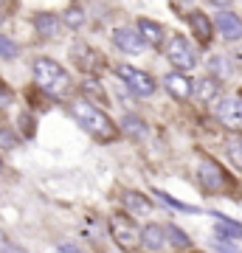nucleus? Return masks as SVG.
<instances>
[{
    "mask_svg": "<svg viewBox=\"0 0 242 253\" xmlns=\"http://www.w3.org/2000/svg\"><path fill=\"white\" fill-rule=\"evenodd\" d=\"M228 158L242 169V141H231V144H228Z\"/></svg>",
    "mask_w": 242,
    "mask_h": 253,
    "instance_id": "393cba45",
    "label": "nucleus"
},
{
    "mask_svg": "<svg viewBox=\"0 0 242 253\" xmlns=\"http://www.w3.org/2000/svg\"><path fill=\"white\" fill-rule=\"evenodd\" d=\"M155 197H161L169 208H178V211H194V208H189V206H183V203H178V200H172L169 194H163V191H155Z\"/></svg>",
    "mask_w": 242,
    "mask_h": 253,
    "instance_id": "a878e982",
    "label": "nucleus"
},
{
    "mask_svg": "<svg viewBox=\"0 0 242 253\" xmlns=\"http://www.w3.org/2000/svg\"><path fill=\"white\" fill-rule=\"evenodd\" d=\"M124 206L130 217H149L152 214V200H146L141 191H124Z\"/></svg>",
    "mask_w": 242,
    "mask_h": 253,
    "instance_id": "f8f14e48",
    "label": "nucleus"
},
{
    "mask_svg": "<svg viewBox=\"0 0 242 253\" xmlns=\"http://www.w3.org/2000/svg\"><path fill=\"white\" fill-rule=\"evenodd\" d=\"M85 20H88V14H85L79 6H73V9L65 11V26L68 28H82L85 26Z\"/></svg>",
    "mask_w": 242,
    "mask_h": 253,
    "instance_id": "4be33fe9",
    "label": "nucleus"
},
{
    "mask_svg": "<svg viewBox=\"0 0 242 253\" xmlns=\"http://www.w3.org/2000/svg\"><path fill=\"white\" fill-rule=\"evenodd\" d=\"M214 217H217V234L223 236V239H242L240 222H234V219L223 217V214H214Z\"/></svg>",
    "mask_w": 242,
    "mask_h": 253,
    "instance_id": "a211bd4d",
    "label": "nucleus"
},
{
    "mask_svg": "<svg viewBox=\"0 0 242 253\" xmlns=\"http://www.w3.org/2000/svg\"><path fill=\"white\" fill-rule=\"evenodd\" d=\"M82 87H85V99H88V93L90 96H96V99L99 101H107V93L101 90V84L96 79H93V76H88V79H85V84H82Z\"/></svg>",
    "mask_w": 242,
    "mask_h": 253,
    "instance_id": "5701e85b",
    "label": "nucleus"
},
{
    "mask_svg": "<svg viewBox=\"0 0 242 253\" xmlns=\"http://www.w3.org/2000/svg\"><path fill=\"white\" fill-rule=\"evenodd\" d=\"M166 59H169L178 71H192L197 68V51L186 37H172L166 42Z\"/></svg>",
    "mask_w": 242,
    "mask_h": 253,
    "instance_id": "20e7f679",
    "label": "nucleus"
},
{
    "mask_svg": "<svg viewBox=\"0 0 242 253\" xmlns=\"http://www.w3.org/2000/svg\"><path fill=\"white\" fill-rule=\"evenodd\" d=\"M110 236L121 251H135L141 245V231L130 214H113L110 217Z\"/></svg>",
    "mask_w": 242,
    "mask_h": 253,
    "instance_id": "7ed1b4c3",
    "label": "nucleus"
},
{
    "mask_svg": "<svg viewBox=\"0 0 242 253\" xmlns=\"http://www.w3.org/2000/svg\"><path fill=\"white\" fill-rule=\"evenodd\" d=\"M113 42H116V48L121 54H133V56H138L146 48V42L141 40V34L135 28H116L113 31Z\"/></svg>",
    "mask_w": 242,
    "mask_h": 253,
    "instance_id": "6e6552de",
    "label": "nucleus"
},
{
    "mask_svg": "<svg viewBox=\"0 0 242 253\" xmlns=\"http://www.w3.org/2000/svg\"><path fill=\"white\" fill-rule=\"evenodd\" d=\"M9 104H11V90H6L0 84V107H9Z\"/></svg>",
    "mask_w": 242,
    "mask_h": 253,
    "instance_id": "bb28decb",
    "label": "nucleus"
},
{
    "mask_svg": "<svg viewBox=\"0 0 242 253\" xmlns=\"http://www.w3.org/2000/svg\"><path fill=\"white\" fill-rule=\"evenodd\" d=\"M197 96H200V101H206V104L217 101V96H220V82H217L214 76L200 79V82H197Z\"/></svg>",
    "mask_w": 242,
    "mask_h": 253,
    "instance_id": "6ab92c4d",
    "label": "nucleus"
},
{
    "mask_svg": "<svg viewBox=\"0 0 242 253\" xmlns=\"http://www.w3.org/2000/svg\"><path fill=\"white\" fill-rule=\"evenodd\" d=\"M118 76H121L127 87H130L135 96H141V99H149V96L158 90V84H155L152 76H149V73H144V71H138V68H130V65H118Z\"/></svg>",
    "mask_w": 242,
    "mask_h": 253,
    "instance_id": "39448f33",
    "label": "nucleus"
},
{
    "mask_svg": "<svg viewBox=\"0 0 242 253\" xmlns=\"http://www.w3.org/2000/svg\"><path fill=\"white\" fill-rule=\"evenodd\" d=\"M6 253H26V248H20V245H9V251Z\"/></svg>",
    "mask_w": 242,
    "mask_h": 253,
    "instance_id": "c756f323",
    "label": "nucleus"
},
{
    "mask_svg": "<svg viewBox=\"0 0 242 253\" xmlns=\"http://www.w3.org/2000/svg\"><path fill=\"white\" fill-rule=\"evenodd\" d=\"M37 31L45 37V40H56L62 34V20L54 17V14H40L37 17Z\"/></svg>",
    "mask_w": 242,
    "mask_h": 253,
    "instance_id": "dca6fc26",
    "label": "nucleus"
},
{
    "mask_svg": "<svg viewBox=\"0 0 242 253\" xmlns=\"http://www.w3.org/2000/svg\"><path fill=\"white\" fill-rule=\"evenodd\" d=\"M208 71L214 73V79H228L231 76V68H228V59L225 56H211V62H208Z\"/></svg>",
    "mask_w": 242,
    "mask_h": 253,
    "instance_id": "412c9836",
    "label": "nucleus"
},
{
    "mask_svg": "<svg viewBox=\"0 0 242 253\" xmlns=\"http://www.w3.org/2000/svg\"><path fill=\"white\" fill-rule=\"evenodd\" d=\"M166 228H161V225H146L141 231V248L144 251H149V253H158V251H163L166 248Z\"/></svg>",
    "mask_w": 242,
    "mask_h": 253,
    "instance_id": "9d476101",
    "label": "nucleus"
},
{
    "mask_svg": "<svg viewBox=\"0 0 242 253\" xmlns=\"http://www.w3.org/2000/svg\"><path fill=\"white\" fill-rule=\"evenodd\" d=\"M214 116L220 118V124L228 126V129H242V99H237V96L220 99L217 107H214Z\"/></svg>",
    "mask_w": 242,
    "mask_h": 253,
    "instance_id": "0eeeda50",
    "label": "nucleus"
},
{
    "mask_svg": "<svg viewBox=\"0 0 242 253\" xmlns=\"http://www.w3.org/2000/svg\"><path fill=\"white\" fill-rule=\"evenodd\" d=\"M56 253H82V251L76 248V245H59V251Z\"/></svg>",
    "mask_w": 242,
    "mask_h": 253,
    "instance_id": "c85d7f7f",
    "label": "nucleus"
},
{
    "mask_svg": "<svg viewBox=\"0 0 242 253\" xmlns=\"http://www.w3.org/2000/svg\"><path fill=\"white\" fill-rule=\"evenodd\" d=\"M71 59L76 68H82V71H96L101 65V54L96 51V48H90L88 42H76V45L71 48Z\"/></svg>",
    "mask_w": 242,
    "mask_h": 253,
    "instance_id": "1a4fd4ad",
    "label": "nucleus"
},
{
    "mask_svg": "<svg viewBox=\"0 0 242 253\" xmlns=\"http://www.w3.org/2000/svg\"><path fill=\"white\" fill-rule=\"evenodd\" d=\"M0 56H3V59L17 56V42H11L9 37H3V34H0Z\"/></svg>",
    "mask_w": 242,
    "mask_h": 253,
    "instance_id": "b1692460",
    "label": "nucleus"
},
{
    "mask_svg": "<svg viewBox=\"0 0 242 253\" xmlns=\"http://www.w3.org/2000/svg\"><path fill=\"white\" fill-rule=\"evenodd\" d=\"M166 242L172 245V248H178V251H186L189 245V236L180 231V228H175V225H166Z\"/></svg>",
    "mask_w": 242,
    "mask_h": 253,
    "instance_id": "aec40b11",
    "label": "nucleus"
},
{
    "mask_svg": "<svg viewBox=\"0 0 242 253\" xmlns=\"http://www.w3.org/2000/svg\"><path fill=\"white\" fill-rule=\"evenodd\" d=\"M189 26H192V34H194V40H197L200 45H208V42H211V37H214V28H211V20H208L206 14L194 11V14L189 17Z\"/></svg>",
    "mask_w": 242,
    "mask_h": 253,
    "instance_id": "ddd939ff",
    "label": "nucleus"
},
{
    "mask_svg": "<svg viewBox=\"0 0 242 253\" xmlns=\"http://www.w3.org/2000/svg\"><path fill=\"white\" fill-rule=\"evenodd\" d=\"M9 236H6V234H3V231H0V253H6V251H9Z\"/></svg>",
    "mask_w": 242,
    "mask_h": 253,
    "instance_id": "cd10ccee",
    "label": "nucleus"
},
{
    "mask_svg": "<svg viewBox=\"0 0 242 253\" xmlns=\"http://www.w3.org/2000/svg\"><path fill=\"white\" fill-rule=\"evenodd\" d=\"M71 116L76 118V124H79L90 138H96L101 144H104V141H113L116 132H118L107 113H101V110L96 107V104H90L88 99L71 101Z\"/></svg>",
    "mask_w": 242,
    "mask_h": 253,
    "instance_id": "f257e3e1",
    "label": "nucleus"
},
{
    "mask_svg": "<svg viewBox=\"0 0 242 253\" xmlns=\"http://www.w3.org/2000/svg\"><path fill=\"white\" fill-rule=\"evenodd\" d=\"M197 180H200V186H203V191L217 194V191H223L225 186H228V174L223 172V166L217 161L206 158V161H200V166H197Z\"/></svg>",
    "mask_w": 242,
    "mask_h": 253,
    "instance_id": "423d86ee",
    "label": "nucleus"
},
{
    "mask_svg": "<svg viewBox=\"0 0 242 253\" xmlns=\"http://www.w3.org/2000/svg\"><path fill=\"white\" fill-rule=\"evenodd\" d=\"M217 28H220V34L225 40H242V20L231 11H223L220 17H217Z\"/></svg>",
    "mask_w": 242,
    "mask_h": 253,
    "instance_id": "4468645a",
    "label": "nucleus"
},
{
    "mask_svg": "<svg viewBox=\"0 0 242 253\" xmlns=\"http://www.w3.org/2000/svg\"><path fill=\"white\" fill-rule=\"evenodd\" d=\"M34 82L40 84V90L54 96V99H65L71 93V76L56 59L40 56L34 62Z\"/></svg>",
    "mask_w": 242,
    "mask_h": 253,
    "instance_id": "f03ea898",
    "label": "nucleus"
},
{
    "mask_svg": "<svg viewBox=\"0 0 242 253\" xmlns=\"http://www.w3.org/2000/svg\"><path fill=\"white\" fill-rule=\"evenodd\" d=\"M0 174H3V158H0Z\"/></svg>",
    "mask_w": 242,
    "mask_h": 253,
    "instance_id": "7c9ffc66",
    "label": "nucleus"
},
{
    "mask_svg": "<svg viewBox=\"0 0 242 253\" xmlns=\"http://www.w3.org/2000/svg\"><path fill=\"white\" fill-rule=\"evenodd\" d=\"M163 84H166V90H169L172 99H178V101H186L192 93H194V84L183 76V73H169L166 79H163Z\"/></svg>",
    "mask_w": 242,
    "mask_h": 253,
    "instance_id": "9b49d317",
    "label": "nucleus"
},
{
    "mask_svg": "<svg viewBox=\"0 0 242 253\" xmlns=\"http://www.w3.org/2000/svg\"><path fill=\"white\" fill-rule=\"evenodd\" d=\"M135 31L141 34V40L146 45H152V48H158L163 42V28L158 26V23H152V20H146V17L138 20V28H135Z\"/></svg>",
    "mask_w": 242,
    "mask_h": 253,
    "instance_id": "2eb2a0df",
    "label": "nucleus"
},
{
    "mask_svg": "<svg viewBox=\"0 0 242 253\" xmlns=\"http://www.w3.org/2000/svg\"><path fill=\"white\" fill-rule=\"evenodd\" d=\"M121 132H124L127 138H135V141H141V138L149 132V126L144 124L138 116H124V121H121Z\"/></svg>",
    "mask_w": 242,
    "mask_h": 253,
    "instance_id": "f3484780",
    "label": "nucleus"
}]
</instances>
